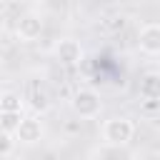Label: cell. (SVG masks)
<instances>
[{"mask_svg": "<svg viewBox=\"0 0 160 160\" xmlns=\"http://www.w3.org/2000/svg\"><path fill=\"white\" fill-rule=\"evenodd\" d=\"M132 135H135V125L128 118H110L102 125V138H105L108 145H115V148L128 145L132 140Z\"/></svg>", "mask_w": 160, "mask_h": 160, "instance_id": "cell-1", "label": "cell"}, {"mask_svg": "<svg viewBox=\"0 0 160 160\" xmlns=\"http://www.w3.org/2000/svg\"><path fill=\"white\" fill-rule=\"evenodd\" d=\"M100 108H102V100L90 88H82V90H78L72 95V110L80 118H98L100 115Z\"/></svg>", "mask_w": 160, "mask_h": 160, "instance_id": "cell-2", "label": "cell"}, {"mask_svg": "<svg viewBox=\"0 0 160 160\" xmlns=\"http://www.w3.org/2000/svg\"><path fill=\"white\" fill-rule=\"evenodd\" d=\"M42 18L38 15V12H25V15H20L18 18V25H15V32H18V38L20 40H25V42H32V40H38L40 35H42Z\"/></svg>", "mask_w": 160, "mask_h": 160, "instance_id": "cell-3", "label": "cell"}, {"mask_svg": "<svg viewBox=\"0 0 160 160\" xmlns=\"http://www.w3.org/2000/svg\"><path fill=\"white\" fill-rule=\"evenodd\" d=\"M55 58H58L62 65H78V62L82 60V48H80L78 40L62 38V40H58V45H55Z\"/></svg>", "mask_w": 160, "mask_h": 160, "instance_id": "cell-4", "label": "cell"}, {"mask_svg": "<svg viewBox=\"0 0 160 160\" xmlns=\"http://www.w3.org/2000/svg\"><path fill=\"white\" fill-rule=\"evenodd\" d=\"M42 132H45V128H42V122H40L38 118H22L15 138H18L22 145H35V142L42 138Z\"/></svg>", "mask_w": 160, "mask_h": 160, "instance_id": "cell-5", "label": "cell"}, {"mask_svg": "<svg viewBox=\"0 0 160 160\" xmlns=\"http://www.w3.org/2000/svg\"><path fill=\"white\" fill-rule=\"evenodd\" d=\"M138 42H140V50L148 52V55H160V25L158 22H150L140 30L138 35Z\"/></svg>", "mask_w": 160, "mask_h": 160, "instance_id": "cell-6", "label": "cell"}, {"mask_svg": "<svg viewBox=\"0 0 160 160\" xmlns=\"http://www.w3.org/2000/svg\"><path fill=\"white\" fill-rule=\"evenodd\" d=\"M140 95L145 100H160V72H148L140 82Z\"/></svg>", "mask_w": 160, "mask_h": 160, "instance_id": "cell-7", "label": "cell"}, {"mask_svg": "<svg viewBox=\"0 0 160 160\" xmlns=\"http://www.w3.org/2000/svg\"><path fill=\"white\" fill-rule=\"evenodd\" d=\"M0 112H20L22 115V98L12 90L0 92Z\"/></svg>", "mask_w": 160, "mask_h": 160, "instance_id": "cell-8", "label": "cell"}, {"mask_svg": "<svg viewBox=\"0 0 160 160\" xmlns=\"http://www.w3.org/2000/svg\"><path fill=\"white\" fill-rule=\"evenodd\" d=\"M30 105H32L35 112H48V108H50V95H48V90H45L42 85H35V88H32V92H30Z\"/></svg>", "mask_w": 160, "mask_h": 160, "instance_id": "cell-9", "label": "cell"}, {"mask_svg": "<svg viewBox=\"0 0 160 160\" xmlns=\"http://www.w3.org/2000/svg\"><path fill=\"white\" fill-rule=\"evenodd\" d=\"M20 122H22V115L20 112H0V130L2 132H18V128H20Z\"/></svg>", "mask_w": 160, "mask_h": 160, "instance_id": "cell-10", "label": "cell"}, {"mask_svg": "<svg viewBox=\"0 0 160 160\" xmlns=\"http://www.w3.org/2000/svg\"><path fill=\"white\" fill-rule=\"evenodd\" d=\"M12 150H15V138L10 132H2L0 130V158H8Z\"/></svg>", "mask_w": 160, "mask_h": 160, "instance_id": "cell-11", "label": "cell"}, {"mask_svg": "<svg viewBox=\"0 0 160 160\" xmlns=\"http://www.w3.org/2000/svg\"><path fill=\"white\" fill-rule=\"evenodd\" d=\"M0 72H2V58H0Z\"/></svg>", "mask_w": 160, "mask_h": 160, "instance_id": "cell-12", "label": "cell"}, {"mask_svg": "<svg viewBox=\"0 0 160 160\" xmlns=\"http://www.w3.org/2000/svg\"><path fill=\"white\" fill-rule=\"evenodd\" d=\"M158 58H160V55H158Z\"/></svg>", "mask_w": 160, "mask_h": 160, "instance_id": "cell-13", "label": "cell"}]
</instances>
